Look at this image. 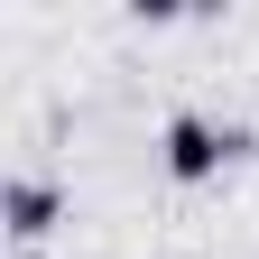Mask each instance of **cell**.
I'll use <instances>...</instances> for the list:
<instances>
[{
	"instance_id": "7a4b0ae2",
	"label": "cell",
	"mask_w": 259,
	"mask_h": 259,
	"mask_svg": "<svg viewBox=\"0 0 259 259\" xmlns=\"http://www.w3.org/2000/svg\"><path fill=\"white\" fill-rule=\"evenodd\" d=\"M47 222H56V194H47V185H10V232H19V241H37Z\"/></svg>"
},
{
	"instance_id": "6da1fadb",
	"label": "cell",
	"mask_w": 259,
	"mask_h": 259,
	"mask_svg": "<svg viewBox=\"0 0 259 259\" xmlns=\"http://www.w3.org/2000/svg\"><path fill=\"white\" fill-rule=\"evenodd\" d=\"M222 148H232V139H213L204 120H167V167H176V176H213Z\"/></svg>"
}]
</instances>
